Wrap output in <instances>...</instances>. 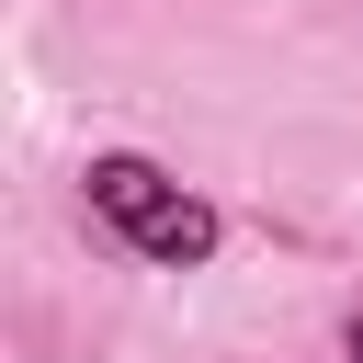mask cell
<instances>
[{
	"mask_svg": "<svg viewBox=\"0 0 363 363\" xmlns=\"http://www.w3.org/2000/svg\"><path fill=\"white\" fill-rule=\"evenodd\" d=\"M352 363H363V318H352Z\"/></svg>",
	"mask_w": 363,
	"mask_h": 363,
	"instance_id": "7a4b0ae2",
	"label": "cell"
},
{
	"mask_svg": "<svg viewBox=\"0 0 363 363\" xmlns=\"http://www.w3.org/2000/svg\"><path fill=\"white\" fill-rule=\"evenodd\" d=\"M91 216L136 250V261H159V272H193V261H216V204L204 193H182L159 159H136V147H113V159H91Z\"/></svg>",
	"mask_w": 363,
	"mask_h": 363,
	"instance_id": "6da1fadb",
	"label": "cell"
}]
</instances>
